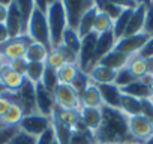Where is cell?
I'll use <instances>...</instances> for the list:
<instances>
[{
  "label": "cell",
  "mask_w": 153,
  "mask_h": 144,
  "mask_svg": "<svg viewBox=\"0 0 153 144\" xmlns=\"http://www.w3.org/2000/svg\"><path fill=\"white\" fill-rule=\"evenodd\" d=\"M102 122L95 132L96 144H114V143H135L129 134L128 116L120 110L102 107Z\"/></svg>",
  "instance_id": "obj_1"
},
{
  "label": "cell",
  "mask_w": 153,
  "mask_h": 144,
  "mask_svg": "<svg viewBox=\"0 0 153 144\" xmlns=\"http://www.w3.org/2000/svg\"><path fill=\"white\" fill-rule=\"evenodd\" d=\"M47 21H48V30H50V39H51V48H59L62 45L63 33L68 29L66 14L63 8V2H51L48 12H47Z\"/></svg>",
  "instance_id": "obj_2"
},
{
  "label": "cell",
  "mask_w": 153,
  "mask_h": 144,
  "mask_svg": "<svg viewBox=\"0 0 153 144\" xmlns=\"http://www.w3.org/2000/svg\"><path fill=\"white\" fill-rule=\"evenodd\" d=\"M27 36H29L33 42L47 47L50 51L53 50V48H51V39H50V30H48L47 15L42 14L41 11H38L36 8L33 9L32 18H30V21H29Z\"/></svg>",
  "instance_id": "obj_3"
},
{
  "label": "cell",
  "mask_w": 153,
  "mask_h": 144,
  "mask_svg": "<svg viewBox=\"0 0 153 144\" xmlns=\"http://www.w3.org/2000/svg\"><path fill=\"white\" fill-rule=\"evenodd\" d=\"M96 42H98V33L92 32L90 35L84 36L81 39V47L78 53V68L84 74H89L90 69L96 66L95 63V53H96Z\"/></svg>",
  "instance_id": "obj_4"
},
{
  "label": "cell",
  "mask_w": 153,
  "mask_h": 144,
  "mask_svg": "<svg viewBox=\"0 0 153 144\" xmlns=\"http://www.w3.org/2000/svg\"><path fill=\"white\" fill-rule=\"evenodd\" d=\"M53 95H54L56 107L63 108V110H75V111L81 110V99H80L78 93L74 90L72 86L59 83V86L54 89Z\"/></svg>",
  "instance_id": "obj_5"
},
{
  "label": "cell",
  "mask_w": 153,
  "mask_h": 144,
  "mask_svg": "<svg viewBox=\"0 0 153 144\" xmlns=\"http://www.w3.org/2000/svg\"><path fill=\"white\" fill-rule=\"evenodd\" d=\"M128 126H129L131 137L138 144L147 143L153 135V122L149 120L147 117H144L143 114L128 117Z\"/></svg>",
  "instance_id": "obj_6"
},
{
  "label": "cell",
  "mask_w": 153,
  "mask_h": 144,
  "mask_svg": "<svg viewBox=\"0 0 153 144\" xmlns=\"http://www.w3.org/2000/svg\"><path fill=\"white\" fill-rule=\"evenodd\" d=\"M32 42L33 41L27 35H21L18 38L9 39L6 44L0 45V56L5 59L6 63L12 62L15 59H23V57H26V51Z\"/></svg>",
  "instance_id": "obj_7"
},
{
  "label": "cell",
  "mask_w": 153,
  "mask_h": 144,
  "mask_svg": "<svg viewBox=\"0 0 153 144\" xmlns=\"http://www.w3.org/2000/svg\"><path fill=\"white\" fill-rule=\"evenodd\" d=\"M48 128H51V117L42 116L39 113L35 114H27L23 117L21 123L18 125V129L38 138L41 134H44Z\"/></svg>",
  "instance_id": "obj_8"
},
{
  "label": "cell",
  "mask_w": 153,
  "mask_h": 144,
  "mask_svg": "<svg viewBox=\"0 0 153 144\" xmlns=\"http://www.w3.org/2000/svg\"><path fill=\"white\" fill-rule=\"evenodd\" d=\"M149 39H150V36L146 35V33H138V35H132V36H123L122 39H119L116 42L114 50L132 57V56H137L144 48V45L147 44Z\"/></svg>",
  "instance_id": "obj_9"
},
{
  "label": "cell",
  "mask_w": 153,
  "mask_h": 144,
  "mask_svg": "<svg viewBox=\"0 0 153 144\" xmlns=\"http://www.w3.org/2000/svg\"><path fill=\"white\" fill-rule=\"evenodd\" d=\"M92 6H95V2H90V0H89V2H63L68 27L72 29V30L78 29V24H80L83 15Z\"/></svg>",
  "instance_id": "obj_10"
},
{
  "label": "cell",
  "mask_w": 153,
  "mask_h": 144,
  "mask_svg": "<svg viewBox=\"0 0 153 144\" xmlns=\"http://www.w3.org/2000/svg\"><path fill=\"white\" fill-rule=\"evenodd\" d=\"M17 101L20 102L21 108L24 110V116L38 113L36 108V87L30 81H24L23 87L17 93Z\"/></svg>",
  "instance_id": "obj_11"
},
{
  "label": "cell",
  "mask_w": 153,
  "mask_h": 144,
  "mask_svg": "<svg viewBox=\"0 0 153 144\" xmlns=\"http://www.w3.org/2000/svg\"><path fill=\"white\" fill-rule=\"evenodd\" d=\"M24 81H26V77L12 71L8 65L0 72V84H2L3 90H6L9 93H18L20 89L23 87Z\"/></svg>",
  "instance_id": "obj_12"
},
{
  "label": "cell",
  "mask_w": 153,
  "mask_h": 144,
  "mask_svg": "<svg viewBox=\"0 0 153 144\" xmlns=\"http://www.w3.org/2000/svg\"><path fill=\"white\" fill-rule=\"evenodd\" d=\"M36 87V108L38 113L47 117H51L56 108V102H54V95L53 92L47 90L41 83L35 86Z\"/></svg>",
  "instance_id": "obj_13"
},
{
  "label": "cell",
  "mask_w": 153,
  "mask_h": 144,
  "mask_svg": "<svg viewBox=\"0 0 153 144\" xmlns=\"http://www.w3.org/2000/svg\"><path fill=\"white\" fill-rule=\"evenodd\" d=\"M98 89H99V93H101L102 107L120 110V101H122L120 87H117L113 83V84H101V86H98Z\"/></svg>",
  "instance_id": "obj_14"
},
{
  "label": "cell",
  "mask_w": 153,
  "mask_h": 144,
  "mask_svg": "<svg viewBox=\"0 0 153 144\" xmlns=\"http://www.w3.org/2000/svg\"><path fill=\"white\" fill-rule=\"evenodd\" d=\"M5 26L9 32L11 39L18 38L23 35V26H21V15L18 11V5L17 2H11V5L8 6V17L5 21Z\"/></svg>",
  "instance_id": "obj_15"
},
{
  "label": "cell",
  "mask_w": 153,
  "mask_h": 144,
  "mask_svg": "<svg viewBox=\"0 0 153 144\" xmlns=\"http://www.w3.org/2000/svg\"><path fill=\"white\" fill-rule=\"evenodd\" d=\"M144 21H146V2H138L137 8L132 11V15H131V20H129L125 36H132V35L143 33Z\"/></svg>",
  "instance_id": "obj_16"
},
{
  "label": "cell",
  "mask_w": 153,
  "mask_h": 144,
  "mask_svg": "<svg viewBox=\"0 0 153 144\" xmlns=\"http://www.w3.org/2000/svg\"><path fill=\"white\" fill-rule=\"evenodd\" d=\"M116 74H117V71H113V69L98 63L96 66H93L90 69L87 75H89L92 84L101 86V84H113L116 80Z\"/></svg>",
  "instance_id": "obj_17"
},
{
  "label": "cell",
  "mask_w": 153,
  "mask_h": 144,
  "mask_svg": "<svg viewBox=\"0 0 153 144\" xmlns=\"http://www.w3.org/2000/svg\"><path fill=\"white\" fill-rule=\"evenodd\" d=\"M116 36L113 33V30L110 32H105V33H101L98 35V42H96V53H95V63L98 65L99 60L102 57H105L108 53H111L116 47Z\"/></svg>",
  "instance_id": "obj_18"
},
{
  "label": "cell",
  "mask_w": 153,
  "mask_h": 144,
  "mask_svg": "<svg viewBox=\"0 0 153 144\" xmlns=\"http://www.w3.org/2000/svg\"><path fill=\"white\" fill-rule=\"evenodd\" d=\"M80 120L83 122V125L90 131V132H96L101 126L102 122V110L101 108H87V107H81L80 110Z\"/></svg>",
  "instance_id": "obj_19"
},
{
  "label": "cell",
  "mask_w": 153,
  "mask_h": 144,
  "mask_svg": "<svg viewBox=\"0 0 153 144\" xmlns=\"http://www.w3.org/2000/svg\"><path fill=\"white\" fill-rule=\"evenodd\" d=\"M12 105L9 107L8 113L3 116V122L8 128H18V125L21 123L23 117H24V110L21 108L20 102L17 101V93H12Z\"/></svg>",
  "instance_id": "obj_20"
},
{
  "label": "cell",
  "mask_w": 153,
  "mask_h": 144,
  "mask_svg": "<svg viewBox=\"0 0 153 144\" xmlns=\"http://www.w3.org/2000/svg\"><path fill=\"white\" fill-rule=\"evenodd\" d=\"M69 144H96L95 134L90 132L83 125V122L80 120L78 123H76V126L72 129V135H71Z\"/></svg>",
  "instance_id": "obj_21"
},
{
  "label": "cell",
  "mask_w": 153,
  "mask_h": 144,
  "mask_svg": "<svg viewBox=\"0 0 153 144\" xmlns=\"http://www.w3.org/2000/svg\"><path fill=\"white\" fill-rule=\"evenodd\" d=\"M51 117L56 119V120H59L63 126H66V128H69V129H74V128L76 126V123L80 122V111H75V110H63V108L56 107Z\"/></svg>",
  "instance_id": "obj_22"
},
{
  "label": "cell",
  "mask_w": 153,
  "mask_h": 144,
  "mask_svg": "<svg viewBox=\"0 0 153 144\" xmlns=\"http://www.w3.org/2000/svg\"><path fill=\"white\" fill-rule=\"evenodd\" d=\"M96 15H98V8H96V2H95V6H92L81 18L80 24H78V29H76V32H78L80 38L83 39L84 36L90 35L92 32H95V20H96Z\"/></svg>",
  "instance_id": "obj_23"
},
{
  "label": "cell",
  "mask_w": 153,
  "mask_h": 144,
  "mask_svg": "<svg viewBox=\"0 0 153 144\" xmlns=\"http://www.w3.org/2000/svg\"><path fill=\"white\" fill-rule=\"evenodd\" d=\"M129 59H131L129 56L113 50L111 53H108L105 57H102L99 60V65H104V66H107V68H110L113 71H119V69H122V68H125L128 65Z\"/></svg>",
  "instance_id": "obj_24"
},
{
  "label": "cell",
  "mask_w": 153,
  "mask_h": 144,
  "mask_svg": "<svg viewBox=\"0 0 153 144\" xmlns=\"http://www.w3.org/2000/svg\"><path fill=\"white\" fill-rule=\"evenodd\" d=\"M137 5H138V2H137ZM137 5H134V6H137ZM96 8L99 12L105 14L114 23L119 18V15L123 12L125 8H132V6H125L122 2H96Z\"/></svg>",
  "instance_id": "obj_25"
},
{
  "label": "cell",
  "mask_w": 153,
  "mask_h": 144,
  "mask_svg": "<svg viewBox=\"0 0 153 144\" xmlns=\"http://www.w3.org/2000/svg\"><path fill=\"white\" fill-rule=\"evenodd\" d=\"M123 95H129L132 98H137V99H149L152 98V92H150V87L147 84H144L141 80H135L134 83H131L129 86L126 87H122L120 89Z\"/></svg>",
  "instance_id": "obj_26"
},
{
  "label": "cell",
  "mask_w": 153,
  "mask_h": 144,
  "mask_svg": "<svg viewBox=\"0 0 153 144\" xmlns=\"http://www.w3.org/2000/svg\"><path fill=\"white\" fill-rule=\"evenodd\" d=\"M81 99V107H87V108H102V99H101V93L96 84H92L84 90V93L80 96Z\"/></svg>",
  "instance_id": "obj_27"
},
{
  "label": "cell",
  "mask_w": 153,
  "mask_h": 144,
  "mask_svg": "<svg viewBox=\"0 0 153 144\" xmlns=\"http://www.w3.org/2000/svg\"><path fill=\"white\" fill-rule=\"evenodd\" d=\"M137 6H132V8H125L123 12L119 15V18L113 23V33L116 36V39H122L126 33V29H128V24H129V20H131V15H132V11L135 9Z\"/></svg>",
  "instance_id": "obj_28"
},
{
  "label": "cell",
  "mask_w": 153,
  "mask_h": 144,
  "mask_svg": "<svg viewBox=\"0 0 153 144\" xmlns=\"http://www.w3.org/2000/svg\"><path fill=\"white\" fill-rule=\"evenodd\" d=\"M120 111L128 116V117H134V116H140L141 114V101L137 98H132L129 95H123L122 93V101H120Z\"/></svg>",
  "instance_id": "obj_29"
},
{
  "label": "cell",
  "mask_w": 153,
  "mask_h": 144,
  "mask_svg": "<svg viewBox=\"0 0 153 144\" xmlns=\"http://www.w3.org/2000/svg\"><path fill=\"white\" fill-rule=\"evenodd\" d=\"M126 68L131 71V74L137 78V80H141L144 75H147V62L144 57L141 56H132L126 65Z\"/></svg>",
  "instance_id": "obj_30"
},
{
  "label": "cell",
  "mask_w": 153,
  "mask_h": 144,
  "mask_svg": "<svg viewBox=\"0 0 153 144\" xmlns=\"http://www.w3.org/2000/svg\"><path fill=\"white\" fill-rule=\"evenodd\" d=\"M48 53L50 50L41 44H36V42H32L26 51V60L27 62H41V63H45L47 57H48Z\"/></svg>",
  "instance_id": "obj_31"
},
{
  "label": "cell",
  "mask_w": 153,
  "mask_h": 144,
  "mask_svg": "<svg viewBox=\"0 0 153 144\" xmlns=\"http://www.w3.org/2000/svg\"><path fill=\"white\" fill-rule=\"evenodd\" d=\"M80 74V68L78 65H71V63H66L63 65L59 71H57V77H59V83L62 84H72L76 78V75Z\"/></svg>",
  "instance_id": "obj_32"
},
{
  "label": "cell",
  "mask_w": 153,
  "mask_h": 144,
  "mask_svg": "<svg viewBox=\"0 0 153 144\" xmlns=\"http://www.w3.org/2000/svg\"><path fill=\"white\" fill-rule=\"evenodd\" d=\"M45 63H41V62H29V66H27V71H26V80L30 81L32 84H39L42 81V77H44V72H45Z\"/></svg>",
  "instance_id": "obj_33"
},
{
  "label": "cell",
  "mask_w": 153,
  "mask_h": 144,
  "mask_svg": "<svg viewBox=\"0 0 153 144\" xmlns=\"http://www.w3.org/2000/svg\"><path fill=\"white\" fill-rule=\"evenodd\" d=\"M62 45L69 48L71 51L76 53L78 54L80 53V47H81V38L78 35V32L76 30H72V29H66L65 33H63V39H62Z\"/></svg>",
  "instance_id": "obj_34"
},
{
  "label": "cell",
  "mask_w": 153,
  "mask_h": 144,
  "mask_svg": "<svg viewBox=\"0 0 153 144\" xmlns=\"http://www.w3.org/2000/svg\"><path fill=\"white\" fill-rule=\"evenodd\" d=\"M18 5V11L21 15V26H23V35H27V27H29V21L32 18L33 9H35V2H17Z\"/></svg>",
  "instance_id": "obj_35"
},
{
  "label": "cell",
  "mask_w": 153,
  "mask_h": 144,
  "mask_svg": "<svg viewBox=\"0 0 153 144\" xmlns=\"http://www.w3.org/2000/svg\"><path fill=\"white\" fill-rule=\"evenodd\" d=\"M51 126H53V129H54L57 144H69L71 135H72V129L63 126L59 120H56V119H53V117H51Z\"/></svg>",
  "instance_id": "obj_36"
},
{
  "label": "cell",
  "mask_w": 153,
  "mask_h": 144,
  "mask_svg": "<svg viewBox=\"0 0 153 144\" xmlns=\"http://www.w3.org/2000/svg\"><path fill=\"white\" fill-rule=\"evenodd\" d=\"M45 65H47L48 68H51V69H56V71H59L63 65H66V59H65L62 50H60V48L51 50V51L48 53L47 60H45Z\"/></svg>",
  "instance_id": "obj_37"
},
{
  "label": "cell",
  "mask_w": 153,
  "mask_h": 144,
  "mask_svg": "<svg viewBox=\"0 0 153 144\" xmlns=\"http://www.w3.org/2000/svg\"><path fill=\"white\" fill-rule=\"evenodd\" d=\"M47 66V65H45ZM41 84L50 90V92H54V89L59 86V77H57V71L56 69H51V68H45V72H44V77H42V81Z\"/></svg>",
  "instance_id": "obj_38"
},
{
  "label": "cell",
  "mask_w": 153,
  "mask_h": 144,
  "mask_svg": "<svg viewBox=\"0 0 153 144\" xmlns=\"http://www.w3.org/2000/svg\"><path fill=\"white\" fill-rule=\"evenodd\" d=\"M137 78L131 74V71L125 66V68H122V69H119L117 71V74H116V80H114V84L117 86V87H126V86H129L131 83H134Z\"/></svg>",
  "instance_id": "obj_39"
},
{
  "label": "cell",
  "mask_w": 153,
  "mask_h": 144,
  "mask_svg": "<svg viewBox=\"0 0 153 144\" xmlns=\"http://www.w3.org/2000/svg\"><path fill=\"white\" fill-rule=\"evenodd\" d=\"M113 30V21L102 12L98 11V15H96V20H95V32L98 35L101 33H105V32H110Z\"/></svg>",
  "instance_id": "obj_40"
},
{
  "label": "cell",
  "mask_w": 153,
  "mask_h": 144,
  "mask_svg": "<svg viewBox=\"0 0 153 144\" xmlns=\"http://www.w3.org/2000/svg\"><path fill=\"white\" fill-rule=\"evenodd\" d=\"M71 86L74 87V90H75L76 93H78V96H81V95L84 93V90L90 86V78H89L87 74H84L83 71H80V74L76 75L75 81H74Z\"/></svg>",
  "instance_id": "obj_41"
},
{
  "label": "cell",
  "mask_w": 153,
  "mask_h": 144,
  "mask_svg": "<svg viewBox=\"0 0 153 144\" xmlns=\"http://www.w3.org/2000/svg\"><path fill=\"white\" fill-rule=\"evenodd\" d=\"M143 33L153 36V2H146V21Z\"/></svg>",
  "instance_id": "obj_42"
},
{
  "label": "cell",
  "mask_w": 153,
  "mask_h": 144,
  "mask_svg": "<svg viewBox=\"0 0 153 144\" xmlns=\"http://www.w3.org/2000/svg\"><path fill=\"white\" fill-rule=\"evenodd\" d=\"M8 144H36V138L18 129L15 132V135L9 140Z\"/></svg>",
  "instance_id": "obj_43"
},
{
  "label": "cell",
  "mask_w": 153,
  "mask_h": 144,
  "mask_svg": "<svg viewBox=\"0 0 153 144\" xmlns=\"http://www.w3.org/2000/svg\"><path fill=\"white\" fill-rule=\"evenodd\" d=\"M12 93L3 90V92H0V119H3V116L8 113L9 107L12 105Z\"/></svg>",
  "instance_id": "obj_44"
},
{
  "label": "cell",
  "mask_w": 153,
  "mask_h": 144,
  "mask_svg": "<svg viewBox=\"0 0 153 144\" xmlns=\"http://www.w3.org/2000/svg\"><path fill=\"white\" fill-rule=\"evenodd\" d=\"M6 65H8L12 71L18 72V74H21V75H26L29 62L26 60V57H23V59H15V60H12V62H8Z\"/></svg>",
  "instance_id": "obj_45"
},
{
  "label": "cell",
  "mask_w": 153,
  "mask_h": 144,
  "mask_svg": "<svg viewBox=\"0 0 153 144\" xmlns=\"http://www.w3.org/2000/svg\"><path fill=\"white\" fill-rule=\"evenodd\" d=\"M54 143H56V134H54L53 126L48 128L44 134H41L36 138V144H54Z\"/></svg>",
  "instance_id": "obj_46"
},
{
  "label": "cell",
  "mask_w": 153,
  "mask_h": 144,
  "mask_svg": "<svg viewBox=\"0 0 153 144\" xmlns=\"http://www.w3.org/2000/svg\"><path fill=\"white\" fill-rule=\"evenodd\" d=\"M141 114L153 122V99H141Z\"/></svg>",
  "instance_id": "obj_47"
},
{
  "label": "cell",
  "mask_w": 153,
  "mask_h": 144,
  "mask_svg": "<svg viewBox=\"0 0 153 144\" xmlns=\"http://www.w3.org/2000/svg\"><path fill=\"white\" fill-rule=\"evenodd\" d=\"M17 131H18V128H5V129H0V144H8L9 140L15 135Z\"/></svg>",
  "instance_id": "obj_48"
},
{
  "label": "cell",
  "mask_w": 153,
  "mask_h": 144,
  "mask_svg": "<svg viewBox=\"0 0 153 144\" xmlns=\"http://www.w3.org/2000/svg\"><path fill=\"white\" fill-rule=\"evenodd\" d=\"M138 56H141V57H144V59L153 57V36H150V39L147 41V44L144 45V48L138 53Z\"/></svg>",
  "instance_id": "obj_49"
},
{
  "label": "cell",
  "mask_w": 153,
  "mask_h": 144,
  "mask_svg": "<svg viewBox=\"0 0 153 144\" xmlns=\"http://www.w3.org/2000/svg\"><path fill=\"white\" fill-rule=\"evenodd\" d=\"M9 39H11V36H9V32H8L5 23H0V45L6 44Z\"/></svg>",
  "instance_id": "obj_50"
},
{
  "label": "cell",
  "mask_w": 153,
  "mask_h": 144,
  "mask_svg": "<svg viewBox=\"0 0 153 144\" xmlns=\"http://www.w3.org/2000/svg\"><path fill=\"white\" fill-rule=\"evenodd\" d=\"M11 2H0V23H5L8 17V6Z\"/></svg>",
  "instance_id": "obj_51"
},
{
  "label": "cell",
  "mask_w": 153,
  "mask_h": 144,
  "mask_svg": "<svg viewBox=\"0 0 153 144\" xmlns=\"http://www.w3.org/2000/svg\"><path fill=\"white\" fill-rule=\"evenodd\" d=\"M50 3H51V2H45V0H39V2H35V8H36L38 11H41L42 14H45V15H47V12H48V8H50Z\"/></svg>",
  "instance_id": "obj_52"
},
{
  "label": "cell",
  "mask_w": 153,
  "mask_h": 144,
  "mask_svg": "<svg viewBox=\"0 0 153 144\" xmlns=\"http://www.w3.org/2000/svg\"><path fill=\"white\" fill-rule=\"evenodd\" d=\"M146 62H147V74L153 75V57L146 59Z\"/></svg>",
  "instance_id": "obj_53"
},
{
  "label": "cell",
  "mask_w": 153,
  "mask_h": 144,
  "mask_svg": "<svg viewBox=\"0 0 153 144\" xmlns=\"http://www.w3.org/2000/svg\"><path fill=\"white\" fill-rule=\"evenodd\" d=\"M6 66V62H5V59L2 57V56H0V72H2V69Z\"/></svg>",
  "instance_id": "obj_54"
},
{
  "label": "cell",
  "mask_w": 153,
  "mask_h": 144,
  "mask_svg": "<svg viewBox=\"0 0 153 144\" xmlns=\"http://www.w3.org/2000/svg\"><path fill=\"white\" fill-rule=\"evenodd\" d=\"M5 128H8V126L5 125V122H3V119H0V129H5Z\"/></svg>",
  "instance_id": "obj_55"
},
{
  "label": "cell",
  "mask_w": 153,
  "mask_h": 144,
  "mask_svg": "<svg viewBox=\"0 0 153 144\" xmlns=\"http://www.w3.org/2000/svg\"><path fill=\"white\" fill-rule=\"evenodd\" d=\"M149 87H150V92H152V98H153V80H152V83H150V86H149Z\"/></svg>",
  "instance_id": "obj_56"
},
{
  "label": "cell",
  "mask_w": 153,
  "mask_h": 144,
  "mask_svg": "<svg viewBox=\"0 0 153 144\" xmlns=\"http://www.w3.org/2000/svg\"><path fill=\"white\" fill-rule=\"evenodd\" d=\"M144 144H153V135H152V138H150L147 143H144Z\"/></svg>",
  "instance_id": "obj_57"
},
{
  "label": "cell",
  "mask_w": 153,
  "mask_h": 144,
  "mask_svg": "<svg viewBox=\"0 0 153 144\" xmlns=\"http://www.w3.org/2000/svg\"><path fill=\"white\" fill-rule=\"evenodd\" d=\"M114 144H138V143H114Z\"/></svg>",
  "instance_id": "obj_58"
},
{
  "label": "cell",
  "mask_w": 153,
  "mask_h": 144,
  "mask_svg": "<svg viewBox=\"0 0 153 144\" xmlns=\"http://www.w3.org/2000/svg\"><path fill=\"white\" fill-rule=\"evenodd\" d=\"M54 144H57V141H56V143H54Z\"/></svg>",
  "instance_id": "obj_59"
}]
</instances>
